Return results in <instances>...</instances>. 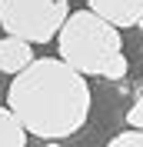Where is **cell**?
Listing matches in <instances>:
<instances>
[{
	"label": "cell",
	"instance_id": "ba28073f",
	"mask_svg": "<svg viewBox=\"0 0 143 147\" xmlns=\"http://www.w3.org/2000/svg\"><path fill=\"white\" fill-rule=\"evenodd\" d=\"M126 124H130V130H143V97L126 110Z\"/></svg>",
	"mask_w": 143,
	"mask_h": 147
},
{
	"label": "cell",
	"instance_id": "7a4b0ae2",
	"mask_svg": "<svg viewBox=\"0 0 143 147\" xmlns=\"http://www.w3.org/2000/svg\"><path fill=\"white\" fill-rule=\"evenodd\" d=\"M60 60L80 77H103L107 64L116 54H123L120 30L110 27L107 20H100L93 10H77L67 17L60 27Z\"/></svg>",
	"mask_w": 143,
	"mask_h": 147
},
{
	"label": "cell",
	"instance_id": "6da1fadb",
	"mask_svg": "<svg viewBox=\"0 0 143 147\" xmlns=\"http://www.w3.org/2000/svg\"><path fill=\"white\" fill-rule=\"evenodd\" d=\"M7 110L23 124L27 134L43 140H63L87 124V77L70 70L60 57H40L13 77L7 90Z\"/></svg>",
	"mask_w": 143,
	"mask_h": 147
},
{
	"label": "cell",
	"instance_id": "5b68a950",
	"mask_svg": "<svg viewBox=\"0 0 143 147\" xmlns=\"http://www.w3.org/2000/svg\"><path fill=\"white\" fill-rule=\"evenodd\" d=\"M33 64V47L27 40H17V37H0V74H13L27 70Z\"/></svg>",
	"mask_w": 143,
	"mask_h": 147
},
{
	"label": "cell",
	"instance_id": "277c9868",
	"mask_svg": "<svg viewBox=\"0 0 143 147\" xmlns=\"http://www.w3.org/2000/svg\"><path fill=\"white\" fill-rule=\"evenodd\" d=\"M90 10L110 27H136L143 20V0H90Z\"/></svg>",
	"mask_w": 143,
	"mask_h": 147
},
{
	"label": "cell",
	"instance_id": "52a82bcc",
	"mask_svg": "<svg viewBox=\"0 0 143 147\" xmlns=\"http://www.w3.org/2000/svg\"><path fill=\"white\" fill-rule=\"evenodd\" d=\"M107 147H143V130H123V134H116Z\"/></svg>",
	"mask_w": 143,
	"mask_h": 147
},
{
	"label": "cell",
	"instance_id": "8992f818",
	"mask_svg": "<svg viewBox=\"0 0 143 147\" xmlns=\"http://www.w3.org/2000/svg\"><path fill=\"white\" fill-rule=\"evenodd\" d=\"M0 147H27V130L7 107H0Z\"/></svg>",
	"mask_w": 143,
	"mask_h": 147
},
{
	"label": "cell",
	"instance_id": "3957f363",
	"mask_svg": "<svg viewBox=\"0 0 143 147\" xmlns=\"http://www.w3.org/2000/svg\"><path fill=\"white\" fill-rule=\"evenodd\" d=\"M70 17V0H0L3 37L50 44Z\"/></svg>",
	"mask_w": 143,
	"mask_h": 147
}]
</instances>
